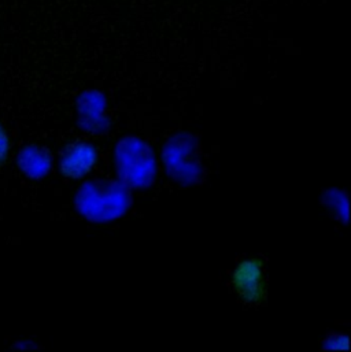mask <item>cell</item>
<instances>
[{
  "label": "cell",
  "instance_id": "cell-8",
  "mask_svg": "<svg viewBox=\"0 0 351 352\" xmlns=\"http://www.w3.org/2000/svg\"><path fill=\"white\" fill-rule=\"evenodd\" d=\"M319 201L332 221L342 226L350 223V195L345 188L327 186L320 192Z\"/></svg>",
  "mask_w": 351,
  "mask_h": 352
},
{
  "label": "cell",
  "instance_id": "cell-9",
  "mask_svg": "<svg viewBox=\"0 0 351 352\" xmlns=\"http://www.w3.org/2000/svg\"><path fill=\"white\" fill-rule=\"evenodd\" d=\"M320 349L323 351L348 352L350 350V338L348 333L330 332L321 339Z\"/></svg>",
  "mask_w": 351,
  "mask_h": 352
},
{
  "label": "cell",
  "instance_id": "cell-10",
  "mask_svg": "<svg viewBox=\"0 0 351 352\" xmlns=\"http://www.w3.org/2000/svg\"><path fill=\"white\" fill-rule=\"evenodd\" d=\"M10 157H11V138L7 128L0 121V169L10 161Z\"/></svg>",
  "mask_w": 351,
  "mask_h": 352
},
{
  "label": "cell",
  "instance_id": "cell-2",
  "mask_svg": "<svg viewBox=\"0 0 351 352\" xmlns=\"http://www.w3.org/2000/svg\"><path fill=\"white\" fill-rule=\"evenodd\" d=\"M111 168L114 177L134 193L153 189L161 173L157 148L138 135H124L116 140Z\"/></svg>",
  "mask_w": 351,
  "mask_h": 352
},
{
  "label": "cell",
  "instance_id": "cell-5",
  "mask_svg": "<svg viewBox=\"0 0 351 352\" xmlns=\"http://www.w3.org/2000/svg\"><path fill=\"white\" fill-rule=\"evenodd\" d=\"M100 161V150L89 138H80L66 143L55 158L61 176L69 181H83L91 176Z\"/></svg>",
  "mask_w": 351,
  "mask_h": 352
},
{
  "label": "cell",
  "instance_id": "cell-3",
  "mask_svg": "<svg viewBox=\"0 0 351 352\" xmlns=\"http://www.w3.org/2000/svg\"><path fill=\"white\" fill-rule=\"evenodd\" d=\"M158 158L161 172L177 188L189 189L202 184L206 175L202 143L192 131L182 129L169 135L158 151Z\"/></svg>",
  "mask_w": 351,
  "mask_h": 352
},
{
  "label": "cell",
  "instance_id": "cell-7",
  "mask_svg": "<svg viewBox=\"0 0 351 352\" xmlns=\"http://www.w3.org/2000/svg\"><path fill=\"white\" fill-rule=\"evenodd\" d=\"M15 168L28 181L39 182L50 176L55 168L52 151L39 143L23 144L15 155Z\"/></svg>",
  "mask_w": 351,
  "mask_h": 352
},
{
  "label": "cell",
  "instance_id": "cell-4",
  "mask_svg": "<svg viewBox=\"0 0 351 352\" xmlns=\"http://www.w3.org/2000/svg\"><path fill=\"white\" fill-rule=\"evenodd\" d=\"M229 285L236 298L246 306L257 307L264 305L269 292L265 259L257 255L239 259L231 270Z\"/></svg>",
  "mask_w": 351,
  "mask_h": 352
},
{
  "label": "cell",
  "instance_id": "cell-1",
  "mask_svg": "<svg viewBox=\"0 0 351 352\" xmlns=\"http://www.w3.org/2000/svg\"><path fill=\"white\" fill-rule=\"evenodd\" d=\"M134 192L116 177H87L72 196L74 212L92 225L123 221L134 208Z\"/></svg>",
  "mask_w": 351,
  "mask_h": 352
},
{
  "label": "cell",
  "instance_id": "cell-11",
  "mask_svg": "<svg viewBox=\"0 0 351 352\" xmlns=\"http://www.w3.org/2000/svg\"><path fill=\"white\" fill-rule=\"evenodd\" d=\"M11 349L17 350V351H37L41 349V346L32 339H22V340L15 342Z\"/></svg>",
  "mask_w": 351,
  "mask_h": 352
},
{
  "label": "cell",
  "instance_id": "cell-6",
  "mask_svg": "<svg viewBox=\"0 0 351 352\" xmlns=\"http://www.w3.org/2000/svg\"><path fill=\"white\" fill-rule=\"evenodd\" d=\"M76 128L88 138H105L114 128L107 114V102L98 92H85L76 100Z\"/></svg>",
  "mask_w": 351,
  "mask_h": 352
}]
</instances>
